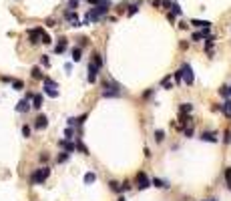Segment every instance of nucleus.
I'll use <instances>...</instances> for the list:
<instances>
[{
    "label": "nucleus",
    "mask_w": 231,
    "mask_h": 201,
    "mask_svg": "<svg viewBox=\"0 0 231 201\" xmlns=\"http://www.w3.org/2000/svg\"><path fill=\"white\" fill-rule=\"evenodd\" d=\"M93 62H95V65H97V66H99V68L102 66V57H101V54H99V53H97V54H95V57H93Z\"/></svg>",
    "instance_id": "2f4dec72"
},
{
    "label": "nucleus",
    "mask_w": 231,
    "mask_h": 201,
    "mask_svg": "<svg viewBox=\"0 0 231 201\" xmlns=\"http://www.w3.org/2000/svg\"><path fill=\"white\" fill-rule=\"evenodd\" d=\"M161 87L163 89H173V80H171V75H167L163 80H161Z\"/></svg>",
    "instance_id": "6ab92c4d"
},
{
    "label": "nucleus",
    "mask_w": 231,
    "mask_h": 201,
    "mask_svg": "<svg viewBox=\"0 0 231 201\" xmlns=\"http://www.w3.org/2000/svg\"><path fill=\"white\" fill-rule=\"evenodd\" d=\"M76 149H79V151H80V153H87V147H84V145H83V143H79V145H76Z\"/></svg>",
    "instance_id": "a19ab883"
},
{
    "label": "nucleus",
    "mask_w": 231,
    "mask_h": 201,
    "mask_svg": "<svg viewBox=\"0 0 231 201\" xmlns=\"http://www.w3.org/2000/svg\"><path fill=\"white\" fill-rule=\"evenodd\" d=\"M171 12H173L175 16H181V14H183V8L179 6L177 2H173V4H171Z\"/></svg>",
    "instance_id": "412c9836"
},
{
    "label": "nucleus",
    "mask_w": 231,
    "mask_h": 201,
    "mask_svg": "<svg viewBox=\"0 0 231 201\" xmlns=\"http://www.w3.org/2000/svg\"><path fill=\"white\" fill-rule=\"evenodd\" d=\"M163 139H165V133L161 129H157L155 131V141H157V143H163Z\"/></svg>",
    "instance_id": "bb28decb"
},
{
    "label": "nucleus",
    "mask_w": 231,
    "mask_h": 201,
    "mask_svg": "<svg viewBox=\"0 0 231 201\" xmlns=\"http://www.w3.org/2000/svg\"><path fill=\"white\" fill-rule=\"evenodd\" d=\"M66 50V38H58V44L54 46V53L57 54H62Z\"/></svg>",
    "instance_id": "4468645a"
},
{
    "label": "nucleus",
    "mask_w": 231,
    "mask_h": 201,
    "mask_svg": "<svg viewBox=\"0 0 231 201\" xmlns=\"http://www.w3.org/2000/svg\"><path fill=\"white\" fill-rule=\"evenodd\" d=\"M40 32H42V28L38 26V28H30L28 30V38H30V44H38L40 42Z\"/></svg>",
    "instance_id": "6e6552de"
},
{
    "label": "nucleus",
    "mask_w": 231,
    "mask_h": 201,
    "mask_svg": "<svg viewBox=\"0 0 231 201\" xmlns=\"http://www.w3.org/2000/svg\"><path fill=\"white\" fill-rule=\"evenodd\" d=\"M72 135H75L72 127H66V131H65V137H66V139H72Z\"/></svg>",
    "instance_id": "72a5a7b5"
},
{
    "label": "nucleus",
    "mask_w": 231,
    "mask_h": 201,
    "mask_svg": "<svg viewBox=\"0 0 231 201\" xmlns=\"http://www.w3.org/2000/svg\"><path fill=\"white\" fill-rule=\"evenodd\" d=\"M221 107H223V111H221V113H225L227 117H231V101H225Z\"/></svg>",
    "instance_id": "5701e85b"
},
{
    "label": "nucleus",
    "mask_w": 231,
    "mask_h": 201,
    "mask_svg": "<svg viewBox=\"0 0 231 201\" xmlns=\"http://www.w3.org/2000/svg\"><path fill=\"white\" fill-rule=\"evenodd\" d=\"M119 201H125V197H121V199H119Z\"/></svg>",
    "instance_id": "de8ad7c7"
},
{
    "label": "nucleus",
    "mask_w": 231,
    "mask_h": 201,
    "mask_svg": "<svg viewBox=\"0 0 231 201\" xmlns=\"http://www.w3.org/2000/svg\"><path fill=\"white\" fill-rule=\"evenodd\" d=\"M111 6H113L111 0H101L99 4H95V6L87 12V16H84V20L80 22V26H83V24H88V22H97V20H101L102 16L111 10Z\"/></svg>",
    "instance_id": "f257e3e1"
},
{
    "label": "nucleus",
    "mask_w": 231,
    "mask_h": 201,
    "mask_svg": "<svg viewBox=\"0 0 231 201\" xmlns=\"http://www.w3.org/2000/svg\"><path fill=\"white\" fill-rule=\"evenodd\" d=\"M151 185L159 187V189H167V187H169V183L163 181V179H159V177H153V179H151Z\"/></svg>",
    "instance_id": "2eb2a0df"
},
{
    "label": "nucleus",
    "mask_w": 231,
    "mask_h": 201,
    "mask_svg": "<svg viewBox=\"0 0 231 201\" xmlns=\"http://www.w3.org/2000/svg\"><path fill=\"white\" fill-rule=\"evenodd\" d=\"M30 107H34V109H40L42 107V95H32V105Z\"/></svg>",
    "instance_id": "f3484780"
},
{
    "label": "nucleus",
    "mask_w": 231,
    "mask_h": 201,
    "mask_svg": "<svg viewBox=\"0 0 231 201\" xmlns=\"http://www.w3.org/2000/svg\"><path fill=\"white\" fill-rule=\"evenodd\" d=\"M80 54H83V50H80V46H76V48H72V61H75V62H79L80 58H83V57H80Z\"/></svg>",
    "instance_id": "aec40b11"
},
{
    "label": "nucleus",
    "mask_w": 231,
    "mask_h": 201,
    "mask_svg": "<svg viewBox=\"0 0 231 201\" xmlns=\"http://www.w3.org/2000/svg\"><path fill=\"white\" fill-rule=\"evenodd\" d=\"M97 75H99V66H97L95 62H88V75H87L88 83H95V80H97Z\"/></svg>",
    "instance_id": "1a4fd4ad"
},
{
    "label": "nucleus",
    "mask_w": 231,
    "mask_h": 201,
    "mask_svg": "<svg viewBox=\"0 0 231 201\" xmlns=\"http://www.w3.org/2000/svg\"><path fill=\"white\" fill-rule=\"evenodd\" d=\"M173 76H175V83H181V80H183V76H181V71H177Z\"/></svg>",
    "instance_id": "e433bc0d"
},
{
    "label": "nucleus",
    "mask_w": 231,
    "mask_h": 201,
    "mask_svg": "<svg viewBox=\"0 0 231 201\" xmlns=\"http://www.w3.org/2000/svg\"><path fill=\"white\" fill-rule=\"evenodd\" d=\"M223 143H225V145H229V143H231V131H225V135H223Z\"/></svg>",
    "instance_id": "473e14b6"
},
{
    "label": "nucleus",
    "mask_w": 231,
    "mask_h": 201,
    "mask_svg": "<svg viewBox=\"0 0 231 201\" xmlns=\"http://www.w3.org/2000/svg\"><path fill=\"white\" fill-rule=\"evenodd\" d=\"M46 127H48V119H46L44 115H38L36 121H34V129L42 131V129H46Z\"/></svg>",
    "instance_id": "9d476101"
},
{
    "label": "nucleus",
    "mask_w": 231,
    "mask_h": 201,
    "mask_svg": "<svg viewBox=\"0 0 231 201\" xmlns=\"http://www.w3.org/2000/svg\"><path fill=\"white\" fill-rule=\"evenodd\" d=\"M12 87H14V91H22L24 83H22V80H12Z\"/></svg>",
    "instance_id": "7c9ffc66"
},
{
    "label": "nucleus",
    "mask_w": 231,
    "mask_h": 201,
    "mask_svg": "<svg viewBox=\"0 0 231 201\" xmlns=\"http://www.w3.org/2000/svg\"><path fill=\"white\" fill-rule=\"evenodd\" d=\"M102 97L105 99H117V97H121V87H119L115 80H105V85H102Z\"/></svg>",
    "instance_id": "f03ea898"
},
{
    "label": "nucleus",
    "mask_w": 231,
    "mask_h": 201,
    "mask_svg": "<svg viewBox=\"0 0 231 201\" xmlns=\"http://www.w3.org/2000/svg\"><path fill=\"white\" fill-rule=\"evenodd\" d=\"M48 175H50V169L48 167H40V169H36L32 173L30 183H32V185H40V183H44L46 179H48Z\"/></svg>",
    "instance_id": "7ed1b4c3"
},
{
    "label": "nucleus",
    "mask_w": 231,
    "mask_h": 201,
    "mask_svg": "<svg viewBox=\"0 0 231 201\" xmlns=\"http://www.w3.org/2000/svg\"><path fill=\"white\" fill-rule=\"evenodd\" d=\"M44 93H46L48 97H52V99H57V97H58L57 83H54V80H50V79H46V76H44Z\"/></svg>",
    "instance_id": "423d86ee"
},
{
    "label": "nucleus",
    "mask_w": 231,
    "mask_h": 201,
    "mask_svg": "<svg viewBox=\"0 0 231 201\" xmlns=\"http://www.w3.org/2000/svg\"><path fill=\"white\" fill-rule=\"evenodd\" d=\"M76 6H79V0H70V2H68V8H70V10H76Z\"/></svg>",
    "instance_id": "c9c22d12"
},
{
    "label": "nucleus",
    "mask_w": 231,
    "mask_h": 201,
    "mask_svg": "<svg viewBox=\"0 0 231 201\" xmlns=\"http://www.w3.org/2000/svg\"><path fill=\"white\" fill-rule=\"evenodd\" d=\"M191 40H195V42L203 40V36H201V32H193V36H191Z\"/></svg>",
    "instance_id": "f704fd0d"
},
{
    "label": "nucleus",
    "mask_w": 231,
    "mask_h": 201,
    "mask_svg": "<svg viewBox=\"0 0 231 201\" xmlns=\"http://www.w3.org/2000/svg\"><path fill=\"white\" fill-rule=\"evenodd\" d=\"M183 133H185V137H191V135H193V127H185Z\"/></svg>",
    "instance_id": "58836bf2"
},
{
    "label": "nucleus",
    "mask_w": 231,
    "mask_h": 201,
    "mask_svg": "<svg viewBox=\"0 0 231 201\" xmlns=\"http://www.w3.org/2000/svg\"><path fill=\"white\" fill-rule=\"evenodd\" d=\"M191 24L197 26V28H209V26H211L209 20H199V18H193V20H191Z\"/></svg>",
    "instance_id": "dca6fc26"
},
{
    "label": "nucleus",
    "mask_w": 231,
    "mask_h": 201,
    "mask_svg": "<svg viewBox=\"0 0 231 201\" xmlns=\"http://www.w3.org/2000/svg\"><path fill=\"white\" fill-rule=\"evenodd\" d=\"M139 6H141V2H139V4H131V6H129V10H127V14H129V16L137 14V10H139Z\"/></svg>",
    "instance_id": "a878e982"
},
{
    "label": "nucleus",
    "mask_w": 231,
    "mask_h": 201,
    "mask_svg": "<svg viewBox=\"0 0 231 201\" xmlns=\"http://www.w3.org/2000/svg\"><path fill=\"white\" fill-rule=\"evenodd\" d=\"M40 42H42V44H50V42H52V40H50V36H48L44 30L40 32Z\"/></svg>",
    "instance_id": "393cba45"
},
{
    "label": "nucleus",
    "mask_w": 231,
    "mask_h": 201,
    "mask_svg": "<svg viewBox=\"0 0 231 201\" xmlns=\"http://www.w3.org/2000/svg\"><path fill=\"white\" fill-rule=\"evenodd\" d=\"M40 62H42V65H44V66H48V65H50V61H48V57H46V54H42Z\"/></svg>",
    "instance_id": "4c0bfd02"
},
{
    "label": "nucleus",
    "mask_w": 231,
    "mask_h": 201,
    "mask_svg": "<svg viewBox=\"0 0 231 201\" xmlns=\"http://www.w3.org/2000/svg\"><path fill=\"white\" fill-rule=\"evenodd\" d=\"M209 201H217V199H209Z\"/></svg>",
    "instance_id": "09e8293b"
},
{
    "label": "nucleus",
    "mask_w": 231,
    "mask_h": 201,
    "mask_svg": "<svg viewBox=\"0 0 231 201\" xmlns=\"http://www.w3.org/2000/svg\"><path fill=\"white\" fill-rule=\"evenodd\" d=\"M213 111H215V113L219 111V113H221V111H223V107H221V105H215V107H213Z\"/></svg>",
    "instance_id": "c03bdc74"
},
{
    "label": "nucleus",
    "mask_w": 231,
    "mask_h": 201,
    "mask_svg": "<svg viewBox=\"0 0 231 201\" xmlns=\"http://www.w3.org/2000/svg\"><path fill=\"white\" fill-rule=\"evenodd\" d=\"M40 161H42V163H46V161H48V155H46V153H42V155H40Z\"/></svg>",
    "instance_id": "37998d69"
},
{
    "label": "nucleus",
    "mask_w": 231,
    "mask_h": 201,
    "mask_svg": "<svg viewBox=\"0 0 231 201\" xmlns=\"http://www.w3.org/2000/svg\"><path fill=\"white\" fill-rule=\"evenodd\" d=\"M167 20H169V22H175V14H173V12H169V14H167Z\"/></svg>",
    "instance_id": "79ce46f5"
},
{
    "label": "nucleus",
    "mask_w": 231,
    "mask_h": 201,
    "mask_svg": "<svg viewBox=\"0 0 231 201\" xmlns=\"http://www.w3.org/2000/svg\"><path fill=\"white\" fill-rule=\"evenodd\" d=\"M225 183H227V187L231 189V167L225 169Z\"/></svg>",
    "instance_id": "c756f323"
},
{
    "label": "nucleus",
    "mask_w": 231,
    "mask_h": 201,
    "mask_svg": "<svg viewBox=\"0 0 231 201\" xmlns=\"http://www.w3.org/2000/svg\"><path fill=\"white\" fill-rule=\"evenodd\" d=\"M22 135H24V137H30V127L24 125V127H22Z\"/></svg>",
    "instance_id": "ea45409f"
},
{
    "label": "nucleus",
    "mask_w": 231,
    "mask_h": 201,
    "mask_svg": "<svg viewBox=\"0 0 231 201\" xmlns=\"http://www.w3.org/2000/svg\"><path fill=\"white\" fill-rule=\"evenodd\" d=\"M135 183H137V189H147V187H151V179L147 177V173L145 171H139L137 173V179H135Z\"/></svg>",
    "instance_id": "39448f33"
},
{
    "label": "nucleus",
    "mask_w": 231,
    "mask_h": 201,
    "mask_svg": "<svg viewBox=\"0 0 231 201\" xmlns=\"http://www.w3.org/2000/svg\"><path fill=\"white\" fill-rule=\"evenodd\" d=\"M225 93H227V97L231 95V85H229V87H225Z\"/></svg>",
    "instance_id": "a18cd8bd"
},
{
    "label": "nucleus",
    "mask_w": 231,
    "mask_h": 201,
    "mask_svg": "<svg viewBox=\"0 0 231 201\" xmlns=\"http://www.w3.org/2000/svg\"><path fill=\"white\" fill-rule=\"evenodd\" d=\"M191 111H193V105H191V103H183L181 105V113H191Z\"/></svg>",
    "instance_id": "cd10ccee"
},
{
    "label": "nucleus",
    "mask_w": 231,
    "mask_h": 201,
    "mask_svg": "<svg viewBox=\"0 0 231 201\" xmlns=\"http://www.w3.org/2000/svg\"><path fill=\"white\" fill-rule=\"evenodd\" d=\"M199 139H201V141H207V143H217V135L211 133V131H203Z\"/></svg>",
    "instance_id": "9b49d317"
},
{
    "label": "nucleus",
    "mask_w": 231,
    "mask_h": 201,
    "mask_svg": "<svg viewBox=\"0 0 231 201\" xmlns=\"http://www.w3.org/2000/svg\"><path fill=\"white\" fill-rule=\"evenodd\" d=\"M65 18L70 22V26H80V22H79V16H76V10H66L65 12Z\"/></svg>",
    "instance_id": "0eeeda50"
},
{
    "label": "nucleus",
    "mask_w": 231,
    "mask_h": 201,
    "mask_svg": "<svg viewBox=\"0 0 231 201\" xmlns=\"http://www.w3.org/2000/svg\"><path fill=\"white\" fill-rule=\"evenodd\" d=\"M30 99H22L18 103V105H16V111H18V113H26L28 109H30V103H28Z\"/></svg>",
    "instance_id": "f8f14e48"
},
{
    "label": "nucleus",
    "mask_w": 231,
    "mask_h": 201,
    "mask_svg": "<svg viewBox=\"0 0 231 201\" xmlns=\"http://www.w3.org/2000/svg\"><path fill=\"white\" fill-rule=\"evenodd\" d=\"M58 145H61V147L65 149L66 153H75V151H76V145H75V143H70V141H61Z\"/></svg>",
    "instance_id": "ddd939ff"
},
{
    "label": "nucleus",
    "mask_w": 231,
    "mask_h": 201,
    "mask_svg": "<svg viewBox=\"0 0 231 201\" xmlns=\"http://www.w3.org/2000/svg\"><path fill=\"white\" fill-rule=\"evenodd\" d=\"M30 76H32V79H36V80L44 79V76H42V71H40V68H38V66H34L32 71H30Z\"/></svg>",
    "instance_id": "a211bd4d"
},
{
    "label": "nucleus",
    "mask_w": 231,
    "mask_h": 201,
    "mask_svg": "<svg viewBox=\"0 0 231 201\" xmlns=\"http://www.w3.org/2000/svg\"><path fill=\"white\" fill-rule=\"evenodd\" d=\"M109 187H111V191H115V193H121V191H123V189H121V185H119L117 181H111V183H109Z\"/></svg>",
    "instance_id": "b1692460"
},
{
    "label": "nucleus",
    "mask_w": 231,
    "mask_h": 201,
    "mask_svg": "<svg viewBox=\"0 0 231 201\" xmlns=\"http://www.w3.org/2000/svg\"><path fill=\"white\" fill-rule=\"evenodd\" d=\"M87 2H88V4H99L101 0H87Z\"/></svg>",
    "instance_id": "49530a36"
},
{
    "label": "nucleus",
    "mask_w": 231,
    "mask_h": 201,
    "mask_svg": "<svg viewBox=\"0 0 231 201\" xmlns=\"http://www.w3.org/2000/svg\"><path fill=\"white\" fill-rule=\"evenodd\" d=\"M181 76H183V83L189 85V87L195 83V75H193V68H191V65H183V66H181Z\"/></svg>",
    "instance_id": "20e7f679"
},
{
    "label": "nucleus",
    "mask_w": 231,
    "mask_h": 201,
    "mask_svg": "<svg viewBox=\"0 0 231 201\" xmlns=\"http://www.w3.org/2000/svg\"><path fill=\"white\" fill-rule=\"evenodd\" d=\"M68 157H70V153H66V151H62L61 155L57 157V163H66L68 161Z\"/></svg>",
    "instance_id": "4be33fe9"
},
{
    "label": "nucleus",
    "mask_w": 231,
    "mask_h": 201,
    "mask_svg": "<svg viewBox=\"0 0 231 201\" xmlns=\"http://www.w3.org/2000/svg\"><path fill=\"white\" fill-rule=\"evenodd\" d=\"M95 181H97L95 173H87V175H84V183H95Z\"/></svg>",
    "instance_id": "c85d7f7f"
}]
</instances>
